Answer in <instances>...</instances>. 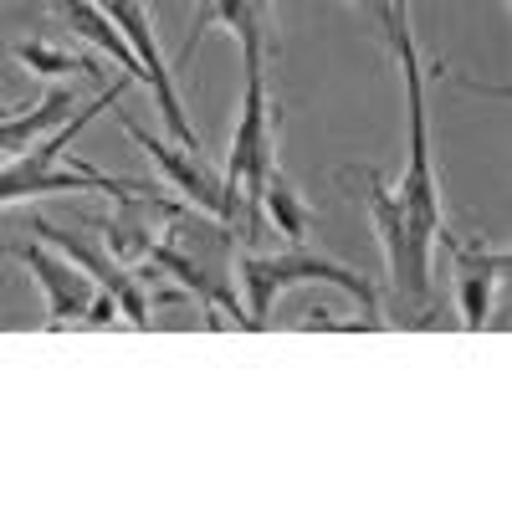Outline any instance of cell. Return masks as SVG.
Returning <instances> with one entry per match:
<instances>
[{
	"instance_id": "cell-1",
	"label": "cell",
	"mask_w": 512,
	"mask_h": 512,
	"mask_svg": "<svg viewBox=\"0 0 512 512\" xmlns=\"http://www.w3.org/2000/svg\"><path fill=\"white\" fill-rule=\"evenodd\" d=\"M134 77H118L113 88H103L88 108H77L67 123H57L47 139H36L31 149H21L16 159H0V210H11V205H26V200H47V195H159L154 185H139V180H118V175H103L98 164H62V154L77 144V134L88 128L103 108H118L123 88Z\"/></svg>"
},
{
	"instance_id": "cell-2",
	"label": "cell",
	"mask_w": 512,
	"mask_h": 512,
	"mask_svg": "<svg viewBox=\"0 0 512 512\" xmlns=\"http://www.w3.org/2000/svg\"><path fill=\"white\" fill-rule=\"evenodd\" d=\"M267 52L246 47L241 52V72H246V88H241V113L231 128V159H226V185L241 190V216L246 231L262 226V185L277 169V103L267 88Z\"/></svg>"
},
{
	"instance_id": "cell-3",
	"label": "cell",
	"mask_w": 512,
	"mask_h": 512,
	"mask_svg": "<svg viewBox=\"0 0 512 512\" xmlns=\"http://www.w3.org/2000/svg\"><path fill=\"white\" fill-rule=\"evenodd\" d=\"M303 282H333V287H344L354 303L364 308V323H369V328H384L374 282H369L364 272L344 267V262H333V256L308 251V246H292V251H277V256H256V251L241 256V308H246V328H267L272 303H277L287 287H303Z\"/></svg>"
},
{
	"instance_id": "cell-4",
	"label": "cell",
	"mask_w": 512,
	"mask_h": 512,
	"mask_svg": "<svg viewBox=\"0 0 512 512\" xmlns=\"http://www.w3.org/2000/svg\"><path fill=\"white\" fill-rule=\"evenodd\" d=\"M400 57V77H405V175H400V210L410 231L436 246V236L446 231V210H441V180L431 164V118H425V67L415 52V36H395L390 41Z\"/></svg>"
},
{
	"instance_id": "cell-5",
	"label": "cell",
	"mask_w": 512,
	"mask_h": 512,
	"mask_svg": "<svg viewBox=\"0 0 512 512\" xmlns=\"http://www.w3.org/2000/svg\"><path fill=\"white\" fill-rule=\"evenodd\" d=\"M93 6L123 31V41H128V47H134V57L144 62V88H149V98H154V108H159L164 134L175 139L180 149L205 154L195 123H190V113H185V98H180V88H175V67H169V57H164V47H159V31H154V21H149V6H144V0H93Z\"/></svg>"
},
{
	"instance_id": "cell-6",
	"label": "cell",
	"mask_w": 512,
	"mask_h": 512,
	"mask_svg": "<svg viewBox=\"0 0 512 512\" xmlns=\"http://www.w3.org/2000/svg\"><path fill=\"white\" fill-rule=\"evenodd\" d=\"M364 205H369V221H374V236H379V251H384V267H390V282L405 303H431V256L436 246H425L405 210H400V195L384 185L379 169H364Z\"/></svg>"
},
{
	"instance_id": "cell-7",
	"label": "cell",
	"mask_w": 512,
	"mask_h": 512,
	"mask_svg": "<svg viewBox=\"0 0 512 512\" xmlns=\"http://www.w3.org/2000/svg\"><path fill=\"white\" fill-rule=\"evenodd\" d=\"M113 118H118L123 134L134 139V144H139V149L164 169V180L185 195V205H190V210H200V216L221 221V226H236V216H241V190H231V185H226V175H216V169L205 164V154L180 149L175 139L149 134V128H144V123H134L128 113H113Z\"/></svg>"
},
{
	"instance_id": "cell-8",
	"label": "cell",
	"mask_w": 512,
	"mask_h": 512,
	"mask_svg": "<svg viewBox=\"0 0 512 512\" xmlns=\"http://www.w3.org/2000/svg\"><path fill=\"white\" fill-rule=\"evenodd\" d=\"M6 256H16V262H26V272L36 277V287H41V297H47V328H72V323H82V313H88V303H93V292H98V282L82 272V267H72L67 256L57 251V246H47V241H16V246H0Z\"/></svg>"
},
{
	"instance_id": "cell-9",
	"label": "cell",
	"mask_w": 512,
	"mask_h": 512,
	"mask_svg": "<svg viewBox=\"0 0 512 512\" xmlns=\"http://www.w3.org/2000/svg\"><path fill=\"white\" fill-rule=\"evenodd\" d=\"M436 246L451 251V267H456V313H461V328L477 333L492 313V292L502 287L512 256L502 246H482V241H456L451 231L436 236Z\"/></svg>"
},
{
	"instance_id": "cell-10",
	"label": "cell",
	"mask_w": 512,
	"mask_h": 512,
	"mask_svg": "<svg viewBox=\"0 0 512 512\" xmlns=\"http://www.w3.org/2000/svg\"><path fill=\"white\" fill-rule=\"evenodd\" d=\"M149 262H154L159 277H175L185 292H195V303H200V313H205L210 328H221L226 318H236L246 328V308H241V297H236V287L226 277H210L195 256H185L180 246H169V241H154Z\"/></svg>"
},
{
	"instance_id": "cell-11",
	"label": "cell",
	"mask_w": 512,
	"mask_h": 512,
	"mask_svg": "<svg viewBox=\"0 0 512 512\" xmlns=\"http://www.w3.org/2000/svg\"><path fill=\"white\" fill-rule=\"evenodd\" d=\"M47 6H52V16H57L72 36H82L88 47L108 52V57L123 67V77H139V82H144V62L134 57V47L123 41V31L93 6V0H47Z\"/></svg>"
},
{
	"instance_id": "cell-12",
	"label": "cell",
	"mask_w": 512,
	"mask_h": 512,
	"mask_svg": "<svg viewBox=\"0 0 512 512\" xmlns=\"http://www.w3.org/2000/svg\"><path fill=\"white\" fill-rule=\"evenodd\" d=\"M72 118V88H47L36 108H16L0 118V159H16L21 149H31L36 139H47L57 123Z\"/></svg>"
},
{
	"instance_id": "cell-13",
	"label": "cell",
	"mask_w": 512,
	"mask_h": 512,
	"mask_svg": "<svg viewBox=\"0 0 512 512\" xmlns=\"http://www.w3.org/2000/svg\"><path fill=\"white\" fill-rule=\"evenodd\" d=\"M262 216L277 226V236H287L292 246H303L313 236V210L308 200L297 195V185L282 175V169H272L267 185H262Z\"/></svg>"
},
{
	"instance_id": "cell-14",
	"label": "cell",
	"mask_w": 512,
	"mask_h": 512,
	"mask_svg": "<svg viewBox=\"0 0 512 512\" xmlns=\"http://www.w3.org/2000/svg\"><path fill=\"white\" fill-rule=\"evenodd\" d=\"M11 57L36 72V77H72V72H93V62L72 57L67 47H57V41H11Z\"/></svg>"
},
{
	"instance_id": "cell-15",
	"label": "cell",
	"mask_w": 512,
	"mask_h": 512,
	"mask_svg": "<svg viewBox=\"0 0 512 512\" xmlns=\"http://www.w3.org/2000/svg\"><path fill=\"white\" fill-rule=\"evenodd\" d=\"M108 323H118V303L98 287V292H93V303H88V313H82V328H108Z\"/></svg>"
},
{
	"instance_id": "cell-16",
	"label": "cell",
	"mask_w": 512,
	"mask_h": 512,
	"mask_svg": "<svg viewBox=\"0 0 512 512\" xmlns=\"http://www.w3.org/2000/svg\"><path fill=\"white\" fill-rule=\"evenodd\" d=\"M384 36H410V0H390V21H384Z\"/></svg>"
},
{
	"instance_id": "cell-17",
	"label": "cell",
	"mask_w": 512,
	"mask_h": 512,
	"mask_svg": "<svg viewBox=\"0 0 512 512\" xmlns=\"http://www.w3.org/2000/svg\"><path fill=\"white\" fill-rule=\"evenodd\" d=\"M0 47H6V41H0Z\"/></svg>"
},
{
	"instance_id": "cell-18",
	"label": "cell",
	"mask_w": 512,
	"mask_h": 512,
	"mask_svg": "<svg viewBox=\"0 0 512 512\" xmlns=\"http://www.w3.org/2000/svg\"><path fill=\"white\" fill-rule=\"evenodd\" d=\"M354 6H359V0H354Z\"/></svg>"
},
{
	"instance_id": "cell-19",
	"label": "cell",
	"mask_w": 512,
	"mask_h": 512,
	"mask_svg": "<svg viewBox=\"0 0 512 512\" xmlns=\"http://www.w3.org/2000/svg\"><path fill=\"white\" fill-rule=\"evenodd\" d=\"M0 256H6V251H0Z\"/></svg>"
}]
</instances>
